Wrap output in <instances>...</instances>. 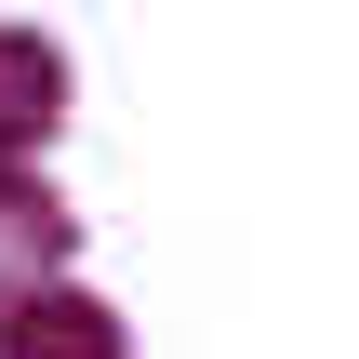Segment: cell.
Listing matches in <instances>:
<instances>
[{"instance_id":"3","label":"cell","mask_w":359,"mask_h":359,"mask_svg":"<svg viewBox=\"0 0 359 359\" xmlns=\"http://www.w3.org/2000/svg\"><path fill=\"white\" fill-rule=\"evenodd\" d=\"M53 107H67V53L53 40H0V173L53 133Z\"/></svg>"},{"instance_id":"1","label":"cell","mask_w":359,"mask_h":359,"mask_svg":"<svg viewBox=\"0 0 359 359\" xmlns=\"http://www.w3.org/2000/svg\"><path fill=\"white\" fill-rule=\"evenodd\" d=\"M0 359H120V320L93 306V293H67V280H40L13 320H0Z\"/></svg>"},{"instance_id":"2","label":"cell","mask_w":359,"mask_h":359,"mask_svg":"<svg viewBox=\"0 0 359 359\" xmlns=\"http://www.w3.org/2000/svg\"><path fill=\"white\" fill-rule=\"evenodd\" d=\"M53 253H67V213H53V187H27V173H0V320L53 280Z\"/></svg>"}]
</instances>
